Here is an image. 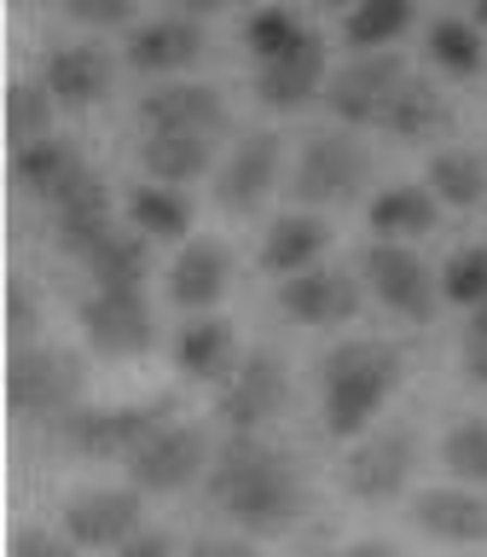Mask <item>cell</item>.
<instances>
[{"label": "cell", "mask_w": 487, "mask_h": 557, "mask_svg": "<svg viewBox=\"0 0 487 557\" xmlns=\"http://www.w3.org/2000/svg\"><path fill=\"white\" fill-rule=\"evenodd\" d=\"M41 82L64 111H87V104L111 94V64H104L99 47H52L41 64Z\"/></svg>", "instance_id": "cell-23"}, {"label": "cell", "mask_w": 487, "mask_h": 557, "mask_svg": "<svg viewBox=\"0 0 487 557\" xmlns=\"http://www.w3.org/2000/svg\"><path fill=\"white\" fill-rule=\"evenodd\" d=\"M151 128H186V134H209L221 139L233 128V111H226V99L215 87L203 82H168V87H151L146 99H139V134Z\"/></svg>", "instance_id": "cell-16"}, {"label": "cell", "mask_w": 487, "mask_h": 557, "mask_svg": "<svg viewBox=\"0 0 487 557\" xmlns=\"http://www.w3.org/2000/svg\"><path fill=\"white\" fill-rule=\"evenodd\" d=\"M464 377L487 383V337H464Z\"/></svg>", "instance_id": "cell-42"}, {"label": "cell", "mask_w": 487, "mask_h": 557, "mask_svg": "<svg viewBox=\"0 0 487 557\" xmlns=\"http://www.w3.org/2000/svg\"><path fill=\"white\" fill-rule=\"evenodd\" d=\"M325 250H330V226H325V215H313V209L278 215L267 233H261V268L278 273V278L320 268V256H325Z\"/></svg>", "instance_id": "cell-22"}, {"label": "cell", "mask_w": 487, "mask_h": 557, "mask_svg": "<svg viewBox=\"0 0 487 557\" xmlns=\"http://www.w3.org/2000/svg\"><path fill=\"white\" fill-rule=\"evenodd\" d=\"M186 557H261V552H255V540H244V529H238V534H203V540H191Z\"/></svg>", "instance_id": "cell-41"}, {"label": "cell", "mask_w": 487, "mask_h": 557, "mask_svg": "<svg viewBox=\"0 0 487 557\" xmlns=\"http://www.w3.org/2000/svg\"><path fill=\"white\" fill-rule=\"evenodd\" d=\"M209 470V442L191 424H163L128 459V482L139 494H180Z\"/></svg>", "instance_id": "cell-12"}, {"label": "cell", "mask_w": 487, "mask_h": 557, "mask_svg": "<svg viewBox=\"0 0 487 557\" xmlns=\"http://www.w3.org/2000/svg\"><path fill=\"white\" fill-rule=\"evenodd\" d=\"M429 191L447 209H476L487 198V157L482 151H464V146L435 151L429 157Z\"/></svg>", "instance_id": "cell-29"}, {"label": "cell", "mask_w": 487, "mask_h": 557, "mask_svg": "<svg viewBox=\"0 0 487 557\" xmlns=\"http://www.w3.org/2000/svg\"><path fill=\"white\" fill-rule=\"evenodd\" d=\"M146 261H151V238L134 233V226H116V233L87 256V273H93V285H104V290H139L146 285Z\"/></svg>", "instance_id": "cell-28"}, {"label": "cell", "mask_w": 487, "mask_h": 557, "mask_svg": "<svg viewBox=\"0 0 487 557\" xmlns=\"http://www.w3.org/2000/svg\"><path fill=\"white\" fill-rule=\"evenodd\" d=\"M111 233H116V221H111V198H104V181H99L93 169H87L82 181L70 186L59 203H52V238H59V250H64V256L87 261V256H93Z\"/></svg>", "instance_id": "cell-20"}, {"label": "cell", "mask_w": 487, "mask_h": 557, "mask_svg": "<svg viewBox=\"0 0 487 557\" xmlns=\"http://www.w3.org/2000/svg\"><path fill=\"white\" fill-rule=\"evenodd\" d=\"M12 174H17V186H24L29 198L59 203L64 191L87 174V163L76 157V146H70V139L47 134V139H29V146H17V151H12Z\"/></svg>", "instance_id": "cell-24"}, {"label": "cell", "mask_w": 487, "mask_h": 557, "mask_svg": "<svg viewBox=\"0 0 487 557\" xmlns=\"http://www.w3.org/2000/svg\"><path fill=\"white\" fill-rule=\"evenodd\" d=\"M372 181V151L348 134H308L302 157L290 169V198L308 209H337L354 203Z\"/></svg>", "instance_id": "cell-4"}, {"label": "cell", "mask_w": 487, "mask_h": 557, "mask_svg": "<svg viewBox=\"0 0 487 557\" xmlns=\"http://www.w3.org/2000/svg\"><path fill=\"white\" fill-rule=\"evenodd\" d=\"M128 226L146 233L151 244H180L191 233V198L180 186H134L128 191Z\"/></svg>", "instance_id": "cell-27"}, {"label": "cell", "mask_w": 487, "mask_h": 557, "mask_svg": "<svg viewBox=\"0 0 487 557\" xmlns=\"http://www.w3.org/2000/svg\"><path fill=\"white\" fill-rule=\"evenodd\" d=\"M302 35L308 29H302V17H296L290 7H255L250 24H244V47H250L255 64H273V59H285Z\"/></svg>", "instance_id": "cell-35"}, {"label": "cell", "mask_w": 487, "mask_h": 557, "mask_svg": "<svg viewBox=\"0 0 487 557\" xmlns=\"http://www.w3.org/2000/svg\"><path fill=\"white\" fill-rule=\"evenodd\" d=\"M470 337H487V302L470 308Z\"/></svg>", "instance_id": "cell-45"}, {"label": "cell", "mask_w": 487, "mask_h": 557, "mask_svg": "<svg viewBox=\"0 0 487 557\" xmlns=\"http://www.w3.org/2000/svg\"><path fill=\"white\" fill-rule=\"evenodd\" d=\"M278 308H285L296 325H348L360 313V278L320 261V268L290 273L285 285H278Z\"/></svg>", "instance_id": "cell-15"}, {"label": "cell", "mask_w": 487, "mask_h": 557, "mask_svg": "<svg viewBox=\"0 0 487 557\" xmlns=\"http://www.w3.org/2000/svg\"><path fill=\"white\" fill-rule=\"evenodd\" d=\"M407 29H412V0H354L348 17H342L348 47H360V52L395 47Z\"/></svg>", "instance_id": "cell-30"}, {"label": "cell", "mask_w": 487, "mask_h": 557, "mask_svg": "<svg viewBox=\"0 0 487 557\" xmlns=\"http://www.w3.org/2000/svg\"><path fill=\"white\" fill-rule=\"evenodd\" d=\"M424 47H429V64L447 70V76H482V64H487L482 35H476V24H464V17H441V24H429Z\"/></svg>", "instance_id": "cell-33"}, {"label": "cell", "mask_w": 487, "mask_h": 557, "mask_svg": "<svg viewBox=\"0 0 487 557\" xmlns=\"http://www.w3.org/2000/svg\"><path fill=\"white\" fill-rule=\"evenodd\" d=\"M64 12L87 29H122L139 12V0H64Z\"/></svg>", "instance_id": "cell-38"}, {"label": "cell", "mask_w": 487, "mask_h": 557, "mask_svg": "<svg viewBox=\"0 0 487 557\" xmlns=\"http://www.w3.org/2000/svg\"><path fill=\"white\" fill-rule=\"evenodd\" d=\"M407 377V355L377 337H348L320 360V412L330 435H360Z\"/></svg>", "instance_id": "cell-2"}, {"label": "cell", "mask_w": 487, "mask_h": 557, "mask_svg": "<svg viewBox=\"0 0 487 557\" xmlns=\"http://www.w3.org/2000/svg\"><path fill=\"white\" fill-rule=\"evenodd\" d=\"M203 24L186 12L174 17H151V24H139L128 35V64L139 70V76H180V70H191L203 59Z\"/></svg>", "instance_id": "cell-19"}, {"label": "cell", "mask_w": 487, "mask_h": 557, "mask_svg": "<svg viewBox=\"0 0 487 557\" xmlns=\"http://www.w3.org/2000/svg\"><path fill=\"white\" fill-rule=\"evenodd\" d=\"M320 7H325V12H337V7H342V12H348V7H354V0H320Z\"/></svg>", "instance_id": "cell-46"}, {"label": "cell", "mask_w": 487, "mask_h": 557, "mask_svg": "<svg viewBox=\"0 0 487 557\" xmlns=\"http://www.w3.org/2000/svg\"><path fill=\"white\" fill-rule=\"evenodd\" d=\"M278 169H285V139L273 128L244 134L215 174V203L226 215H255V209L267 203V191L278 186Z\"/></svg>", "instance_id": "cell-10"}, {"label": "cell", "mask_w": 487, "mask_h": 557, "mask_svg": "<svg viewBox=\"0 0 487 557\" xmlns=\"http://www.w3.org/2000/svg\"><path fill=\"white\" fill-rule=\"evenodd\" d=\"M209 494H215V511L250 540L290 534L308 511L302 465L261 435H226V447L209 465Z\"/></svg>", "instance_id": "cell-1"}, {"label": "cell", "mask_w": 487, "mask_h": 557, "mask_svg": "<svg viewBox=\"0 0 487 557\" xmlns=\"http://www.w3.org/2000/svg\"><path fill=\"white\" fill-rule=\"evenodd\" d=\"M412 522L417 534L447 540V546H487V487H424V494H412Z\"/></svg>", "instance_id": "cell-14"}, {"label": "cell", "mask_w": 487, "mask_h": 557, "mask_svg": "<svg viewBox=\"0 0 487 557\" xmlns=\"http://www.w3.org/2000/svg\"><path fill=\"white\" fill-rule=\"evenodd\" d=\"M435 215H441V198H435L429 186H389L377 191L372 209H365V221H372L377 238H424L435 233Z\"/></svg>", "instance_id": "cell-26"}, {"label": "cell", "mask_w": 487, "mask_h": 557, "mask_svg": "<svg viewBox=\"0 0 487 557\" xmlns=\"http://www.w3.org/2000/svg\"><path fill=\"white\" fill-rule=\"evenodd\" d=\"M82 389H87V372L76 355L64 348H12L7 360V407L17 418H70L82 407Z\"/></svg>", "instance_id": "cell-3"}, {"label": "cell", "mask_w": 487, "mask_h": 557, "mask_svg": "<svg viewBox=\"0 0 487 557\" xmlns=\"http://www.w3.org/2000/svg\"><path fill=\"white\" fill-rule=\"evenodd\" d=\"M441 465H447L452 482L487 487V418H476V412L452 418L447 435H441Z\"/></svg>", "instance_id": "cell-32"}, {"label": "cell", "mask_w": 487, "mask_h": 557, "mask_svg": "<svg viewBox=\"0 0 487 557\" xmlns=\"http://www.w3.org/2000/svg\"><path fill=\"white\" fill-rule=\"evenodd\" d=\"M35 331H41V308H35V290L24 285V278H12L7 285V337L12 348H29Z\"/></svg>", "instance_id": "cell-37"}, {"label": "cell", "mask_w": 487, "mask_h": 557, "mask_svg": "<svg viewBox=\"0 0 487 557\" xmlns=\"http://www.w3.org/2000/svg\"><path fill=\"white\" fill-rule=\"evenodd\" d=\"M226 290H233V250L221 238H186L168 268V302L186 313H215Z\"/></svg>", "instance_id": "cell-17"}, {"label": "cell", "mask_w": 487, "mask_h": 557, "mask_svg": "<svg viewBox=\"0 0 487 557\" xmlns=\"http://www.w3.org/2000/svg\"><path fill=\"white\" fill-rule=\"evenodd\" d=\"M285 395H290V383H285V366H278L273 348H250L238 366H233V377L221 383V424L233 430V435H255L261 424H273L278 407H285Z\"/></svg>", "instance_id": "cell-8"}, {"label": "cell", "mask_w": 487, "mask_h": 557, "mask_svg": "<svg viewBox=\"0 0 487 557\" xmlns=\"http://www.w3.org/2000/svg\"><path fill=\"white\" fill-rule=\"evenodd\" d=\"M342 557H407L395 546V540H354V546H348Z\"/></svg>", "instance_id": "cell-43"}, {"label": "cell", "mask_w": 487, "mask_h": 557, "mask_svg": "<svg viewBox=\"0 0 487 557\" xmlns=\"http://www.w3.org/2000/svg\"><path fill=\"white\" fill-rule=\"evenodd\" d=\"M407 59L400 52H360L354 64H342L337 76L325 82V104H330V116L348 122V128H383V116H389V104L395 94L407 87Z\"/></svg>", "instance_id": "cell-6"}, {"label": "cell", "mask_w": 487, "mask_h": 557, "mask_svg": "<svg viewBox=\"0 0 487 557\" xmlns=\"http://www.w3.org/2000/svg\"><path fill=\"white\" fill-rule=\"evenodd\" d=\"M325 82H330V64H325V41L313 29L285 52V59L255 64V94L267 111H302L313 94H325Z\"/></svg>", "instance_id": "cell-18"}, {"label": "cell", "mask_w": 487, "mask_h": 557, "mask_svg": "<svg viewBox=\"0 0 487 557\" xmlns=\"http://www.w3.org/2000/svg\"><path fill=\"white\" fill-rule=\"evenodd\" d=\"M383 128L400 134V139H429V134H441V128H447V99L435 94L429 82L407 76V87H400L395 104H389V116H383Z\"/></svg>", "instance_id": "cell-31"}, {"label": "cell", "mask_w": 487, "mask_h": 557, "mask_svg": "<svg viewBox=\"0 0 487 557\" xmlns=\"http://www.w3.org/2000/svg\"><path fill=\"white\" fill-rule=\"evenodd\" d=\"M163 424H174L168 400H134V407H76L64 418V442L82 459H122L128 465Z\"/></svg>", "instance_id": "cell-5"}, {"label": "cell", "mask_w": 487, "mask_h": 557, "mask_svg": "<svg viewBox=\"0 0 487 557\" xmlns=\"http://www.w3.org/2000/svg\"><path fill=\"white\" fill-rule=\"evenodd\" d=\"M139 529V487H87L64 505V534L82 552H116Z\"/></svg>", "instance_id": "cell-13"}, {"label": "cell", "mask_w": 487, "mask_h": 557, "mask_svg": "<svg viewBox=\"0 0 487 557\" xmlns=\"http://www.w3.org/2000/svg\"><path fill=\"white\" fill-rule=\"evenodd\" d=\"M139 163H146L151 181L163 186H186L215 163V139L209 134H186V128H151L139 139Z\"/></svg>", "instance_id": "cell-25"}, {"label": "cell", "mask_w": 487, "mask_h": 557, "mask_svg": "<svg viewBox=\"0 0 487 557\" xmlns=\"http://www.w3.org/2000/svg\"><path fill=\"white\" fill-rule=\"evenodd\" d=\"M441 296L452 308H482L487 302V244H464L441 268Z\"/></svg>", "instance_id": "cell-36"}, {"label": "cell", "mask_w": 487, "mask_h": 557, "mask_svg": "<svg viewBox=\"0 0 487 557\" xmlns=\"http://www.w3.org/2000/svg\"><path fill=\"white\" fill-rule=\"evenodd\" d=\"M174 366L191 377V383H226L238 366V337L221 313H191L174 337Z\"/></svg>", "instance_id": "cell-21"}, {"label": "cell", "mask_w": 487, "mask_h": 557, "mask_svg": "<svg viewBox=\"0 0 487 557\" xmlns=\"http://www.w3.org/2000/svg\"><path fill=\"white\" fill-rule=\"evenodd\" d=\"M111 557H180V546H174V534H163V529H139V534L122 540Z\"/></svg>", "instance_id": "cell-40"}, {"label": "cell", "mask_w": 487, "mask_h": 557, "mask_svg": "<svg viewBox=\"0 0 487 557\" xmlns=\"http://www.w3.org/2000/svg\"><path fill=\"white\" fill-rule=\"evenodd\" d=\"M82 546L76 540H59V534H41V529H24L12 540V557H76Z\"/></svg>", "instance_id": "cell-39"}, {"label": "cell", "mask_w": 487, "mask_h": 557, "mask_svg": "<svg viewBox=\"0 0 487 557\" xmlns=\"http://www.w3.org/2000/svg\"><path fill=\"white\" fill-rule=\"evenodd\" d=\"M412 470H417V435L407 424H383L348 453V494L365 505L400 499L412 487Z\"/></svg>", "instance_id": "cell-9"}, {"label": "cell", "mask_w": 487, "mask_h": 557, "mask_svg": "<svg viewBox=\"0 0 487 557\" xmlns=\"http://www.w3.org/2000/svg\"><path fill=\"white\" fill-rule=\"evenodd\" d=\"M52 116H59V99L47 94V82H12L7 87V139H12V151L29 146V139H47Z\"/></svg>", "instance_id": "cell-34"}, {"label": "cell", "mask_w": 487, "mask_h": 557, "mask_svg": "<svg viewBox=\"0 0 487 557\" xmlns=\"http://www.w3.org/2000/svg\"><path fill=\"white\" fill-rule=\"evenodd\" d=\"M365 285H372V296L389 313H400V320H429L435 290H441L429 278L424 256L400 238H377L372 250H365Z\"/></svg>", "instance_id": "cell-11"}, {"label": "cell", "mask_w": 487, "mask_h": 557, "mask_svg": "<svg viewBox=\"0 0 487 557\" xmlns=\"http://www.w3.org/2000/svg\"><path fill=\"white\" fill-rule=\"evenodd\" d=\"M226 7H233V0H174V12H186V17H215Z\"/></svg>", "instance_id": "cell-44"}, {"label": "cell", "mask_w": 487, "mask_h": 557, "mask_svg": "<svg viewBox=\"0 0 487 557\" xmlns=\"http://www.w3.org/2000/svg\"><path fill=\"white\" fill-rule=\"evenodd\" d=\"M302 557H342V552H302Z\"/></svg>", "instance_id": "cell-48"}, {"label": "cell", "mask_w": 487, "mask_h": 557, "mask_svg": "<svg viewBox=\"0 0 487 557\" xmlns=\"http://www.w3.org/2000/svg\"><path fill=\"white\" fill-rule=\"evenodd\" d=\"M82 337L93 343V355H104V360L146 355L151 337H157L146 290H104V285H93L82 296Z\"/></svg>", "instance_id": "cell-7"}, {"label": "cell", "mask_w": 487, "mask_h": 557, "mask_svg": "<svg viewBox=\"0 0 487 557\" xmlns=\"http://www.w3.org/2000/svg\"><path fill=\"white\" fill-rule=\"evenodd\" d=\"M476 24L487 29V0H476Z\"/></svg>", "instance_id": "cell-47"}]
</instances>
